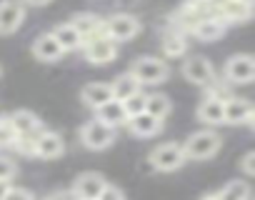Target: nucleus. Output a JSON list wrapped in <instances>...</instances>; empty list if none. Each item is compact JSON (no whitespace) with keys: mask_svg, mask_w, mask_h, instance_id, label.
<instances>
[{"mask_svg":"<svg viewBox=\"0 0 255 200\" xmlns=\"http://www.w3.org/2000/svg\"><path fill=\"white\" fill-rule=\"evenodd\" d=\"M70 25L78 30V35L83 40H90V38L103 33V18L95 15V13H78V15H73Z\"/></svg>","mask_w":255,"mask_h":200,"instance_id":"aec40b11","label":"nucleus"},{"mask_svg":"<svg viewBox=\"0 0 255 200\" xmlns=\"http://www.w3.org/2000/svg\"><path fill=\"white\" fill-rule=\"evenodd\" d=\"M130 73H133V78H135L140 85H163V83L170 78V65H168L163 58L140 55V58L133 60Z\"/></svg>","mask_w":255,"mask_h":200,"instance_id":"f03ea898","label":"nucleus"},{"mask_svg":"<svg viewBox=\"0 0 255 200\" xmlns=\"http://www.w3.org/2000/svg\"><path fill=\"white\" fill-rule=\"evenodd\" d=\"M170 110H173V103H170V98H168V95H163V93H153V95L145 98V113H148V115L165 120V118L170 115Z\"/></svg>","mask_w":255,"mask_h":200,"instance_id":"393cba45","label":"nucleus"},{"mask_svg":"<svg viewBox=\"0 0 255 200\" xmlns=\"http://www.w3.org/2000/svg\"><path fill=\"white\" fill-rule=\"evenodd\" d=\"M198 120L208 128H218L225 123L223 118V100L215 98V95H205L198 105Z\"/></svg>","mask_w":255,"mask_h":200,"instance_id":"4468645a","label":"nucleus"},{"mask_svg":"<svg viewBox=\"0 0 255 200\" xmlns=\"http://www.w3.org/2000/svg\"><path fill=\"white\" fill-rule=\"evenodd\" d=\"M148 160L158 173H173V170H180L188 163L180 143H160L158 148L150 150Z\"/></svg>","mask_w":255,"mask_h":200,"instance_id":"423d86ee","label":"nucleus"},{"mask_svg":"<svg viewBox=\"0 0 255 200\" xmlns=\"http://www.w3.org/2000/svg\"><path fill=\"white\" fill-rule=\"evenodd\" d=\"M110 90H113V100H128L130 95H135V93H140L143 90V85L133 78V73L128 70V73H120L113 83H110Z\"/></svg>","mask_w":255,"mask_h":200,"instance_id":"4be33fe9","label":"nucleus"},{"mask_svg":"<svg viewBox=\"0 0 255 200\" xmlns=\"http://www.w3.org/2000/svg\"><path fill=\"white\" fill-rule=\"evenodd\" d=\"M25 20V5L20 0H0V35L15 33Z\"/></svg>","mask_w":255,"mask_h":200,"instance_id":"f8f14e48","label":"nucleus"},{"mask_svg":"<svg viewBox=\"0 0 255 200\" xmlns=\"http://www.w3.org/2000/svg\"><path fill=\"white\" fill-rule=\"evenodd\" d=\"M163 55L165 58H185L188 55V40H185V33L170 28L165 35H163Z\"/></svg>","mask_w":255,"mask_h":200,"instance_id":"b1692460","label":"nucleus"},{"mask_svg":"<svg viewBox=\"0 0 255 200\" xmlns=\"http://www.w3.org/2000/svg\"><path fill=\"white\" fill-rule=\"evenodd\" d=\"M30 50H33V55H35L40 63H58V60L65 55V53H63V48L58 45V40H55L50 33L38 35Z\"/></svg>","mask_w":255,"mask_h":200,"instance_id":"dca6fc26","label":"nucleus"},{"mask_svg":"<svg viewBox=\"0 0 255 200\" xmlns=\"http://www.w3.org/2000/svg\"><path fill=\"white\" fill-rule=\"evenodd\" d=\"M145 98H148V95L140 90V93L130 95L128 100H123V110H125L128 120H130V118H135V115H140V113H145Z\"/></svg>","mask_w":255,"mask_h":200,"instance_id":"bb28decb","label":"nucleus"},{"mask_svg":"<svg viewBox=\"0 0 255 200\" xmlns=\"http://www.w3.org/2000/svg\"><path fill=\"white\" fill-rule=\"evenodd\" d=\"M183 78L198 88H208L215 80V68L205 55H188L183 60Z\"/></svg>","mask_w":255,"mask_h":200,"instance_id":"6e6552de","label":"nucleus"},{"mask_svg":"<svg viewBox=\"0 0 255 200\" xmlns=\"http://www.w3.org/2000/svg\"><path fill=\"white\" fill-rule=\"evenodd\" d=\"M250 15H253V5H245L240 0H228L213 18H218L225 25H235V23H248Z\"/></svg>","mask_w":255,"mask_h":200,"instance_id":"a211bd4d","label":"nucleus"},{"mask_svg":"<svg viewBox=\"0 0 255 200\" xmlns=\"http://www.w3.org/2000/svg\"><path fill=\"white\" fill-rule=\"evenodd\" d=\"M128 128H130V133H133L135 138H155V135L163 133L165 120L153 118V115H148V113H140V115H135V118L128 120Z\"/></svg>","mask_w":255,"mask_h":200,"instance_id":"2eb2a0df","label":"nucleus"},{"mask_svg":"<svg viewBox=\"0 0 255 200\" xmlns=\"http://www.w3.org/2000/svg\"><path fill=\"white\" fill-rule=\"evenodd\" d=\"M95 118H98L100 123H105L108 128H113V130L128 125V115H125V110H123L120 100H110V103L100 105V108L95 110Z\"/></svg>","mask_w":255,"mask_h":200,"instance_id":"6ab92c4d","label":"nucleus"},{"mask_svg":"<svg viewBox=\"0 0 255 200\" xmlns=\"http://www.w3.org/2000/svg\"><path fill=\"white\" fill-rule=\"evenodd\" d=\"M80 100H83L88 108L98 110L100 105H105V103H110V100H113L110 83H88V85H83V90H80Z\"/></svg>","mask_w":255,"mask_h":200,"instance_id":"f3484780","label":"nucleus"},{"mask_svg":"<svg viewBox=\"0 0 255 200\" xmlns=\"http://www.w3.org/2000/svg\"><path fill=\"white\" fill-rule=\"evenodd\" d=\"M0 75H3V68H0Z\"/></svg>","mask_w":255,"mask_h":200,"instance_id":"4c0bfd02","label":"nucleus"},{"mask_svg":"<svg viewBox=\"0 0 255 200\" xmlns=\"http://www.w3.org/2000/svg\"><path fill=\"white\" fill-rule=\"evenodd\" d=\"M200 200H218V193H205Z\"/></svg>","mask_w":255,"mask_h":200,"instance_id":"c9c22d12","label":"nucleus"},{"mask_svg":"<svg viewBox=\"0 0 255 200\" xmlns=\"http://www.w3.org/2000/svg\"><path fill=\"white\" fill-rule=\"evenodd\" d=\"M20 3H23L25 8H28V5H30V8H45V5L53 3V0H20Z\"/></svg>","mask_w":255,"mask_h":200,"instance_id":"72a5a7b5","label":"nucleus"},{"mask_svg":"<svg viewBox=\"0 0 255 200\" xmlns=\"http://www.w3.org/2000/svg\"><path fill=\"white\" fill-rule=\"evenodd\" d=\"M108 185V180L100 175V173H93V170H88V173H80L78 178H75V183H73V195H75V200H98V195L103 193V188Z\"/></svg>","mask_w":255,"mask_h":200,"instance_id":"9b49d317","label":"nucleus"},{"mask_svg":"<svg viewBox=\"0 0 255 200\" xmlns=\"http://www.w3.org/2000/svg\"><path fill=\"white\" fill-rule=\"evenodd\" d=\"M220 148H223V138H220V133L213 130V128L198 130V133L188 135V140L183 143L185 160H208V158L218 155Z\"/></svg>","mask_w":255,"mask_h":200,"instance_id":"f257e3e1","label":"nucleus"},{"mask_svg":"<svg viewBox=\"0 0 255 200\" xmlns=\"http://www.w3.org/2000/svg\"><path fill=\"white\" fill-rule=\"evenodd\" d=\"M223 80L228 85H250L255 80V60L250 53H235L223 65Z\"/></svg>","mask_w":255,"mask_h":200,"instance_id":"20e7f679","label":"nucleus"},{"mask_svg":"<svg viewBox=\"0 0 255 200\" xmlns=\"http://www.w3.org/2000/svg\"><path fill=\"white\" fill-rule=\"evenodd\" d=\"M98 200H125V193L120 188H115V185H105L103 193L98 195Z\"/></svg>","mask_w":255,"mask_h":200,"instance_id":"2f4dec72","label":"nucleus"},{"mask_svg":"<svg viewBox=\"0 0 255 200\" xmlns=\"http://www.w3.org/2000/svg\"><path fill=\"white\" fill-rule=\"evenodd\" d=\"M3 200H35V195L28 190V188H20V185H10V190L5 193Z\"/></svg>","mask_w":255,"mask_h":200,"instance_id":"c85d7f7f","label":"nucleus"},{"mask_svg":"<svg viewBox=\"0 0 255 200\" xmlns=\"http://www.w3.org/2000/svg\"><path fill=\"white\" fill-rule=\"evenodd\" d=\"M65 153V140L55 130H43L33 140V155L40 160H55Z\"/></svg>","mask_w":255,"mask_h":200,"instance_id":"9d476101","label":"nucleus"},{"mask_svg":"<svg viewBox=\"0 0 255 200\" xmlns=\"http://www.w3.org/2000/svg\"><path fill=\"white\" fill-rule=\"evenodd\" d=\"M140 30H143L140 20L130 13H115L110 18H103V33L113 43H128V40H133Z\"/></svg>","mask_w":255,"mask_h":200,"instance_id":"7ed1b4c3","label":"nucleus"},{"mask_svg":"<svg viewBox=\"0 0 255 200\" xmlns=\"http://www.w3.org/2000/svg\"><path fill=\"white\" fill-rule=\"evenodd\" d=\"M45 200H75L73 190H58V193H50Z\"/></svg>","mask_w":255,"mask_h":200,"instance_id":"473e14b6","label":"nucleus"},{"mask_svg":"<svg viewBox=\"0 0 255 200\" xmlns=\"http://www.w3.org/2000/svg\"><path fill=\"white\" fill-rule=\"evenodd\" d=\"M10 190V180H0V200L5 198V193Z\"/></svg>","mask_w":255,"mask_h":200,"instance_id":"f704fd0d","label":"nucleus"},{"mask_svg":"<svg viewBox=\"0 0 255 200\" xmlns=\"http://www.w3.org/2000/svg\"><path fill=\"white\" fill-rule=\"evenodd\" d=\"M83 148L88 150H105L115 143V130L108 128L105 123H100L98 118H90L80 125V133H78Z\"/></svg>","mask_w":255,"mask_h":200,"instance_id":"39448f33","label":"nucleus"},{"mask_svg":"<svg viewBox=\"0 0 255 200\" xmlns=\"http://www.w3.org/2000/svg\"><path fill=\"white\" fill-rule=\"evenodd\" d=\"M80 50L90 65H108L118 58V43H113L105 33H100L90 40H83Z\"/></svg>","mask_w":255,"mask_h":200,"instance_id":"0eeeda50","label":"nucleus"},{"mask_svg":"<svg viewBox=\"0 0 255 200\" xmlns=\"http://www.w3.org/2000/svg\"><path fill=\"white\" fill-rule=\"evenodd\" d=\"M223 118L228 125H253L255 108L248 98L240 95H228L223 100Z\"/></svg>","mask_w":255,"mask_h":200,"instance_id":"1a4fd4ad","label":"nucleus"},{"mask_svg":"<svg viewBox=\"0 0 255 200\" xmlns=\"http://www.w3.org/2000/svg\"><path fill=\"white\" fill-rule=\"evenodd\" d=\"M15 173H18L15 160H10V158H3V155H0V180H10Z\"/></svg>","mask_w":255,"mask_h":200,"instance_id":"c756f323","label":"nucleus"},{"mask_svg":"<svg viewBox=\"0 0 255 200\" xmlns=\"http://www.w3.org/2000/svg\"><path fill=\"white\" fill-rule=\"evenodd\" d=\"M225 30H228V25L225 23H220L218 18H203V20H198L195 23V28L190 30L200 43H213V40H218V38H223L225 35Z\"/></svg>","mask_w":255,"mask_h":200,"instance_id":"412c9836","label":"nucleus"},{"mask_svg":"<svg viewBox=\"0 0 255 200\" xmlns=\"http://www.w3.org/2000/svg\"><path fill=\"white\" fill-rule=\"evenodd\" d=\"M218 200H250V185L245 180H230L218 190Z\"/></svg>","mask_w":255,"mask_h":200,"instance_id":"a878e982","label":"nucleus"},{"mask_svg":"<svg viewBox=\"0 0 255 200\" xmlns=\"http://www.w3.org/2000/svg\"><path fill=\"white\" fill-rule=\"evenodd\" d=\"M8 120H10V125H13V130H15V135L18 138H35L38 133H43L45 130V125H43V120L33 113V110H15V113H10L8 115Z\"/></svg>","mask_w":255,"mask_h":200,"instance_id":"ddd939ff","label":"nucleus"},{"mask_svg":"<svg viewBox=\"0 0 255 200\" xmlns=\"http://www.w3.org/2000/svg\"><path fill=\"white\" fill-rule=\"evenodd\" d=\"M240 3H245V5H253V0H240Z\"/></svg>","mask_w":255,"mask_h":200,"instance_id":"e433bc0d","label":"nucleus"},{"mask_svg":"<svg viewBox=\"0 0 255 200\" xmlns=\"http://www.w3.org/2000/svg\"><path fill=\"white\" fill-rule=\"evenodd\" d=\"M15 140H18V135H15L8 115H3V118H0V150H3V148H13Z\"/></svg>","mask_w":255,"mask_h":200,"instance_id":"cd10ccee","label":"nucleus"},{"mask_svg":"<svg viewBox=\"0 0 255 200\" xmlns=\"http://www.w3.org/2000/svg\"><path fill=\"white\" fill-rule=\"evenodd\" d=\"M50 35L58 40V45L63 48V53H75V50H80V45H83V38L78 35V30H75L70 23L55 25V28L50 30Z\"/></svg>","mask_w":255,"mask_h":200,"instance_id":"5701e85b","label":"nucleus"},{"mask_svg":"<svg viewBox=\"0 0 255 200\" xmlns=\"http://www.w3.org/2000/svg\"><path fill=\"white\" fill-rule=\"evenodd\" d=\"M240 170H243L245 178H253V175H255V153H253V150L243 155V160H240Z\"/></svg>","mask_w":255,"mask_h":200,"instance_id":"7c9ffc66","label":"nucleus"}]
</instances>
